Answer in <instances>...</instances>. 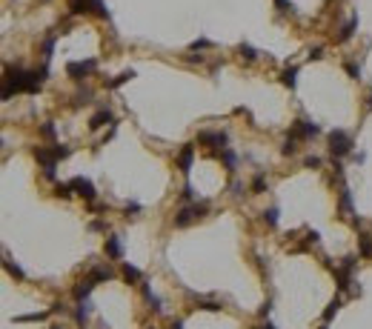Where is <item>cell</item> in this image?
Masks as SVG:
<instances>
[{
    "mask_svg": "<svg viewBox=\"0 0 372 329\" xmlns=\"http://www.w3.org/2000/svg\"><path fill=\"white\" fill-rule=\"evenodd\" d=\"M49 69L43 66L41 72H26L21 66H15V69H6V86H3V100H9L12 95H18V92H26V95H35V92H41L43 80H46Z\"/></svg>",
    "mask_w": 372,
    "mask_h": 329,
    "instance_id": "obj_1",
    "label": "cell"
},
{
    "mask_svg": "<svg viewBox=\"0 0 372 329\" xmlns=\"http://www.w3.org/2000/svg\"><path fill=\"white\" fill-rule=\"evenodd\" d=\"M329 155L335 160L352 155V135H346L343 129H332L329 132Z\"/></svg>",
    "mask_w": 372,
    "mask_h": 329,
    "instance_id": "obj_2",
    "label": "cell"
},
{
    "mask_svg": "<svg viewBox=\"0 0 372 329\" xmlns=\"http://www.w3.org/2000/svg\"><path fill=\"white\" fill-rule=\"evenodd\" d=\"M318 135H321V126L306 118H298L289 129V138H295V140H309V138H318Z\"/></svg>",
    "mask_w": 372,
    "mask_h": 329,
    "instance_id": "obj_3",
    "label": "cell"
},
{
    "mask_svg": "<svg viewBox=\"0 0 372 329\" xmlns=\"http://www.w3.org/2000/svg\"><path fill=\"white\" fill-rule=\"evenodd\" d=\"M95 69H98V60H72L66 66V75L72 80H83V78H89Z\"/></svg>",
    "mask_w": 372,
    "mask_h": 329,
    "instance_id": "obj_4",
    "label": "cell"
},
{
    "mask_svg": "<svg viewBox=\"0 0 372 329\" xmlns=\"http://www.w3.org/2000/svg\"><path fill=\"white\" fill-rule=\"evenodd\" d=\"M355 263H358V258H355V255H349V258H343V266H341V269H332V272H335V280H338V289H341V292L349 289Z\"/></svg>",
    "mask_w": 372,
    "mask_h": 329,
    "instance_id": "obj_5",
    "label": "cell"
},
{
    "mask_svg": "<svg viewBox=\"0 0 372 329\" xmlns=\"http://www.w3.org/2000/svg\"><path fill=\"white\" fill-rule=\"evenodd\" d=\"M72 183V189H75V195H81L83 200H95V195H98V192H95V183H92L89 178H75V180H69Z\"/></svg>",
    "mask_w": 372,
    "mask_h": 329,
    "instance_id": "obj_6",
    "label": "cell"
},
{
    "mask_svg": "<svg viewBox=\"0 0 372 329\" xmlns=\"http://www.w3.org/2000/svg\"><path fill=\"white\" fill-rule=\"evenodd\" d=\"M175 163H178V169H181L183 175H189L192 163H195V146H192V143L181 146V152H178V158H175Z\"/></svg>",
    "mask_w": 372,
    "mask_h": 329,
    "instance_id": "obj_7",
    "label": "cell"
},
{
    "mask_svg": "<svg viewBox=\"0 0 372 329\" xmlns=\"http://www.w3.org/2000/svg\"><path fill=\"white\" fill-rule=\"evenodd\" d=\"M198 143H201V146H221V149H226L229 138H226V132H201V135H198Z\"/></svg>",
    "mask_w": 372,
    "mask_h": 329,
    "instance_id": "obj_8",
    "label": "cell"
},
{
    "mask_svg": "<svg viewBox=\"0 0 372 329\" xmlns=\"http://www.w3.org/2000/svg\"><path fill=\"white\" fill-rule=\"evenodd\" d=\"M106 123H115V115H112L109 109H101V112H95V115L89 118V129L98 132V129H103Z\"/></svg>",
    "mask_w": 372,
    "mask_h": 329,
    "instance_id": "obj_9",
    "label": "cell"
},
{
    "mask_svg": "<svg viewBox=\"0 0 372 329\" xmlns=\"http://www.w3.org/2000/svg\"><path fill=\"white\" fill-rule=\"evenodd\" d=\"M355 29H358V15H352V18L341 26V32L335 35V43H346V40H349L352 35H355Z\"/></svg>",
    "mask_w": 372,
    "mask_h": 329,
    "instance_id": "obj_10",
    "label": "cell"
},
{
    "mask_svg": "<svg viewBox=\"0 0 372 329\" xmlns=\"http://www.w3.org/2000/svg\"><path fill=\"white\" fill-rule=\"evenodd\" d=\"M192 220H198L195 218V212H192V206H181L178 215H175V229H186Z\"/></svg>",
    "mask_w": 372,
    "mask_h": 329,
    "instance_id": "obj_11",
    "label": "cell"
},
{
    "mask_svg": "<svg viewBox=\"0 0 372 329\" xmlns=\"http://www.w3.org/2000/svg\"><path fill=\"white\" fill-rule=\"evenodd\" d=\"M106 255H109L112 260L123 258V246H121V238H118V235H109V238H106Z\"/></svg>",
    "mask_w": 372,
    "mask_h": 329,
    "instance_id": "obj_12",
    "label": "cell"
},
{
    "mask_svg": "<svg viewBox=\"0 0 372 329\" xmlns=\"http://www.w3.org/2000/svg\"><path fill=\"white\" fill-rule=\"evenodd\" d=\"M95 286H98V283H95L92 278H83L81 283L75 286V300H89V295H92V289H95Z\"/></svg>",
    "mask_w": 372,
    "mask_h": 329,
    "instance_id": "obj_13",
    "label": "cell"
},
{
    "mask_svg": "<svg viewBox=\"0 0 372 329\" xmlns=\"http://www.w3.org/2000/svg\"><path fill=\"white\" fill-rule=\"evenodd\" d=\"M121 275H123L126 280H129V283H143V272L138 269V266H132V263H126V260L121 263Z\"/></svg>",
    "mask_w": 372,
    "mask_h": 329,
    "instance_id": "obj_14",
    "label": "cell"
},
{
    "mask_svg": "<svg viewBox=\"0 0 372 329\" xmlns=\"http://www.w3.org/2000/svg\"><path fill=\"white\" fill-rule=\"evenodd\" d=\"M89 312H92V303L89 300H78V309H75V323L78 326H86V320H89Z\"/></svg>",
    "mask_w": 372,
    "mask_h": 329,
    "instance_id": "obj_15",
    "label": "cell"
},
{
    "mask_svg": "<svg viewBox=\"0 0 372 329\" xmlns=\"http://www.w3.org/2000/svg\"><path fill=\"white\" fill-rule=\"evenodd\" d=\"M338 212H341L343 218L352 215V195H349V189H346V183H341V203H338Z\"/></svg>",
    "mask_w": 372,
    "mask_h": 329,
    "instance_id": "obj_16",
    "label": "cell"
},
{
    "mask_svg": "<svg viewBox=\"0 0 372 329\" xmlns=\"http://www.w3.org/2000/svg\"><path fill=\"white\" fill-rule=\"evenodd\" d=\"M281 83L289 86V89H295V83H298V66H286V69L281 72Z\"/></svg>",
    "mask_w": 372,
    "mask_h": 329,
    "instance_id": "obj_17",
    "label": "cell"
},
{
    "mask_svg": "<svg viewBox=\"0 0 372 329\" xmlns=\"http://www.w3.org/2000/svg\"><path fill=\"white\" fill-rule=\"evenodd\" d=\"M69 12H72V15H89V12H92V0H69Z\"/></svg>",
    "mask_w": 372,
    "mask_h": 329,
    "instance_id": "obj_18",
    "label": "cell"
},
{
    "mask_svg": "<svg viewBox=\"0 0 372 329\" xmlns=\"http://www.w3.org/2000/svg\"><path fill=\"white\" fill-rule=\"evenodd\" d=\"M143 298H146V303H149V306H152L155 312H161V309H163L161 298H158V295H155V292L149 289V283H143Z\"/></svg>",
    "mask_w": 372,
    "mask_h": 329,
    "instance_id": "obj_19",
    "label": "cell"
},
{
    "mask_svg": "<svg viewBox=\"0 0 372 329\" xmlns=\"http://www.w3.org/2000/svg\"><path fill=\"white\" fill-rule=\"evenodd\" d=\"M358 255L361 258H372V235H361L358 238Z\"/></svg>",
    "mask_w": 372,
    "mask_h": 329,
    "instance_id": "obj_20",
    "label": "cell"
},
{
    "mask_svg": "<svg viewBox=\"0 0 372 329\" xmlns=\"http://www.w3.org/2000/svg\"><path fill=\"white\" fill-rule=\"evenodd\" d=\"M192 298H195V303H198L201 309H206V312H218V309H221V303L212 300V298H203V295H192Z\"/></svg>",
    "mask_w": 372,
    "mask_h": 329,
    "instance_id": "obj_21",
    "label": "cell"
},
{
    "mask_svg": "<svg viewBox=\"0 0 372 329\" xmlns=\"http://www.w3.org/2000/svg\"><path fill=\"white\" fill-rule=\"evenodd\" d=\"M3 263H6V272H9V275H15L18 280H23V278H26V272H23L21 266H18V263H15V260L9 258V255H3Z\"/></svg>",
    "mask_w": 372,
    "mask_h": 329,
    "instance_id": "obj_22",
    "label": "cell"
},
{
    "mask_svg": "<svg viewBox=\"0 0 372 329\" xmlns=\"http://www.w3.org/2000/svg\"><path fill=\"white\" fill-rule=\"evenodd\" d=\"M89 278L98 283V280H109V278H115V272H112L109 266H98V269H92V272H89Z\"/></svg>",
    "mask_w": 372,
    "mask_h": 329,
    "instance_id": "obj_23",
    "label": "cell"
},
{
    "mask_svg": "<svg viewBox=\"0 0 372 329\" xmlns=\"http://www.w3.org/2000/svg\"><path fill=\"white\" fill-rule=\"evenodd\" d=\"M221 158H223V163H226V172H232V175H235V169H238V158H235V152H232V149H223Z\"/></svg>",
    "mask_w": 372,
    "mask_h": 329,
    "instance_id": "obj_24",
    "label": "cell"
},
{
    "mask_svg": "<svg viewBox=\"0 0 372 329\" xmlns=\"http://www.w3.org/2000/svg\"><path fill=\"white\" fill-rule=\"evenodd\" d=\"M132 78H135V72L126 69V72H121V75H118L115 80H109L106 86H109V89H118V86H123V83H126V80H132Z\"/></svg>",
    "mask_w": 372,
    "mask_h": 329,
    "instance_id": "obj_25",
    "label": "cell"
},
{
    "mask_svg": "<svg viewBox=\"0 0 372 329\" xmlns=\"http://www.w3.org/2000/svg\"><path fill=\"white\" fill-rule=\"evenodd\" d=\"M252 192H255V195L266 192V175H263V172H258V175H255V180H252Z\"/></svg>",
    "mask_w": 372,
    "mask_h": 329,
    "instance_id": "obj_26",
    "label": "cell"
},
{
    "mask_svg": "<svg viewBox=\"0 0 372 329\" xmlns=\"http://www.w3.org/2000/svg\"><path fill=\"white\" fill-rule=\"evenodd\" d=\"M55 195H58V198H72L75 189H72V183H61V180H58V183H55Z\"/></svg>",
    "mask_w": 372,
    "mask_h": 329,
    "instance_id": "obj_27",
    "label": "cell"
},
{
    "mask_svg": "<svg viewBox=\"0 0 372 329\" xmlns=\"http://www.w3.org/2000/svg\"><path fill=\"white\" fill-rule=\"evenodd\" d=\"M295 152H298V140L286 135V140H283V146H281V155H286V158H289V155H295Z\"/></svg>",
    "mask_w": 372,
    "mask_h": 329,
    "instance_id": "obj_28",
    "label": "cell"
},
{
    "mask_svg": "<svg viewBox=\"0 0 372 329\" xmlns=\"http://www.w3.org/2000/svg\"><path fill=\"white\" fill-rule=\"evenodd\" d=\"M261 215H263V223H266V226H272V229L278 226V209H263Z\"/></svg>",
    "mask_w": 372,
    "mask_h": 329,
    "instance_id": "obj_29",
    "label": "cell"
},
{
    "mask_svg": "<svg viewBox=\"0 0 372 329\" xmlns=\"http://www.w3.org/2000/svg\"><path fill=\"white\" fill-rule=\"evenodd\" d=\"M338 309H341V298H332V300H329V306L323 309V320H332V315H335Z\"/></svg>",
    "mask_w": 372,
    "mask_h": 329,
    "instance_id": "obj_30",
    "label": "cell"
},
{
    "mask_svg": "<svg viewBox=\"0 0 372 329\" xmlns=\"http://www.w3.org/2000/svg\"><path fill=\"white\" fill-rule=\"evenodd\" d=\"M92 12L98 15V18H103V20H109V9L103 6V0H92Z\"/></svg>",
    "mask_w": 372,
    "mask_h": 329,
    "instance_id": "obj_31",
    "label": "cell"
},
{
    "mask_svg": "<svg viewBox=\"0 0 372 329\" xmlns=\"http://www.w3.org/2000/svg\"><path fill=\"white\" fill-rule=\"evenodd\" d=\"M238 52H241V58H243V60H249V63H252L255 58H258V52L252 49L249 43H241V46H238Z\"/></svg>",
    "mask_w": 372,
    "mask_h": 329,
    "instance_id": "obj_32",
    "label": "cell"
},
{
    "mask_svg": "<svg viewBox=\"0 0 372 329\" xmlns=\"http://www.w3.org/2000/svg\"><path fill=\"white\" fill-rule=\"evenodd\" d=\"M46 315H49V312H29V315H18V323H26V320H43L46 318Z\"/></svg>",
    "mask_w": 372,
    "mask_h": 329,
    "instance_id": "obj_33",
    "label": "cell"
},
{
    "mask_svg": "<svg viewBox=\"0 0 372 329\" xmlns=\"http://www.w3.org/2000/svg\"><path fill=\"white\" fill-rule=\"evenodd\" d=\"M321 163L323 160L318 158V155H306V158H303V166H306V169H321Z\"/></svg>",
    "mask_w": 372,
    "mask_h": 329,
    "instance_id": "obj_34",
    "label": "cell"
},
{
    "mask_svg": "<svg viewBox=\"0 0 372 329\" xmlns=\"http://www.w3.org/2000/svg\"><path fill=\"white\" fill-rule=\"evenodd\" d=\"M343 69L349 72V78H352V80H361V69H358V63L346 60V63H343Z\"/></svg>",
    "mask_w": 372,
    "mask_h": 329,
    "instance_id": "obj_35",
    "label": "cell"
},
{
    "mask_svg": "<svg viewBox=\"0 0 372 329\" xmlns=\"http://www.w3.org/2000/svg\"><path fill=\"white\" fill-rule=\"evenodd\" d=\"M52 49H55V35L43 40V60H46V63H49V58H52Z\"/></svg>",
    "mask_w": 372,
    "mask_h": 329,
    "instance_id": "obj_36",
    "label": "cell"
},
{
    "mask_svg": "<svg viewBox=\"0 0 372 329\" xmlns=\"http://www.w3.org/2000/svg\"><path fill=\"white\" fill-rule=\"evenodd\" d=\"M275 6H278L281 15H295V6H292L289 0H275Z\"/></svg>",
    "mask_w": 372,
    "mask_h": 329,
    "instance_id": "obj_37",
    "label": "cell"
},
{
    "mask_svg": "<svg viewBox=\"0 0 372 329\" xmlns=\"http://www.w3.org/2000/svg\"><path fill=\"white\" fill-rule=\"evenodd\" d=\"M192 212H195V218H206V212H209V206H206V203H198V200H195V203H192Z\"/></svg>",
    "mask_w": 372,
    "mask_h": 329,
    "instance_id": "obj_38",
    "label": "cell"
},
{
    "mask_svg": "<svg viewBox=\"0 0 372 329\" xmlns=\"http://www.w3.org/2000/svg\"><path fill=\"white\" fill-rule=\"evenodd\" d=\"M181 200H189V203H195V189H192V183H189V180H186V183H183Z\"/></svg>",
    "mask_w": 372,
    "mask_h": 329,
    "instance_id": "obj_39",
    "label": "cell"
},
{
    "mask_svg": "<svg viewBox=\"0 0 372 329\" xmlns=\"http://www.w3.org/2000/svg\"><path fill=\"white\" fill-rule=\"evenodd\" d=\"M52 149H55V155H58V160H63V158H69V155H72V149H69V146H63V143H55Z\"/></svg>",
    "mask_w": 372,
    "mask_h": 329,
    "instance_id": "obj_40",
    "label": "cell"
},
{
    "mask_svg": "<svg viewBox=\"0 0 372 329\" xmlns=\"http://www.w3.org/2000/svg\"><path fill=\"white\" fill-rule=\"evenodd\" d=\"M41 135L43 138H49V140H55V123H52V120H46V123L41 126Z\"/></svg>",
    "mask_w": 372,
    "mask_h": 329,
    "instance_id": "obj_41",
    "label": "cell"
},
{
    "mask_svg": "<svg viewBox=\"0 0 372 329\" xmlns=\"http://www.w3.org/2000/svg\"><path fill=\"white\" fill-rule=\"evenodd\" d=\"M89 98H92V89H81L75 100H78V106H81V103H89Z\"/></svg>",
    "mask_w": 372,
    "mask_h": 329,
    "instance_id": "obj_42",
    "label": "cell"
},
{
    "mask_svg": "<svg viewBox=\"0 0 372 329\" xmlns=\"http://www.w3.org/2000/svg\"><path fill=\"white\" fill-rule=\"evenodd\" d=\"M212 43L206 38H201V40H195V43H192V52H198V49H209Z\"/></svg>",
    "mask_w": 372,
    "mask_h": 329,
    "instance_id": "obj_43",
    "label": "cell"
},
{
    "mask_svg": "<svg viewBox=\"0 0 372 329\" xmlns=\"http://www.w3.org/2000/svg\"><path fill=\"white\" fill-rule=\"evenodd\" d=\"M141 209H143L141 203H126V218H129V215H132V218H135V215H138V212H141Z\"/></svg>",
    "mask_w": 372,
    "mask_h": 329,
    "instance_id": "obj_44",
    "label": "cell"
},
{
    "mask_svg": "<svg viewBox=\"0 0 372 329\" xmlns=\"http://www.w3.org/2000/svg\"><path fill=\"white\" fill-rule=\"evenodd\" d=\"M232 195H235V198H241V195H243V183H241V180H232Z\"/></svg>",
    "mask_w": 372,
    "mask_h": 329,
    "instance_id": "obj_45",
    "label": "cell"
},
{
    "mask_svg": "<svg viewBox=\"0 0 372 329\" xmlns=\"http://www.w3.org/2000/svg\"><path fill=\"white\" fill-rule=\"evenodd\" d=\"M323 58V46H315V49L309 52V60H321Z\"/></svg>",
    "mask_w": 372,
    "mask_h": 329,
    "instance_id": "obj_46",
    "label": "cell"
},
{
    "mask_svg": "<svg viewBox=\"0 0 372 329\" xmlns=\"http://www.w3.org/2000/svg\"><path fill=\"white\" fill-rule=\"evenodd\" d=\"M89 229H92V232H103V229H106V223H103V220H92Z\"/></svg>",
    "mask_w": 372,
    "mask_h": 329,
    "instance_id": "obj_47",
    "label": "cell"
},
{
    "mask_svg": "<svg viewBox=\"0 0 372 329\" xmlns=\"http://www.w3.org/2000/svg\"><path fill=\"white\" fill-rule=\"evenodd\" d=\"M169 329H183V318H175V320L169 323Z\"/></svg>",
    "mask_w": 372,
    "mask_h": 329,
    "instance_id": "obj_48",
    "label": "cell"
},
{
    "mask_svg": "<svg viewBox=\"0 0 372 329\" xmlns=\"http://www.w3.org/2000/svg\"><path fill=\"white\" fill-rule=\"evenodd\" d=\"M269 309H272V303H269V300H266V303H263V306H261V315H263V318L269 315Z\"/></svg>",
    "mask_w": 372,
    "mask_h": 329,
    "instance_id": "obj_49",
    "label": "cell"
},
{
    "mask_svg": "<svg viewBox=\"0 0 372 329\" xmlns=\"http://www.w3.org/2000/svg\"><path fill=\"white\" fill-rule=\"evenodd\" d=\"M366 100H369V103H366V109L372 112V92H369V98H366Z\"/></svg>",
    "mask_w": 372,
    "mask_h": 329,
    "instance_id": "obj_50",
    "label": "cell"
},
{
    "mask_svg": "<svg viewBox=\"0 0 372 329\" xmlns=\"http://www.w3.org/2000/svg\"><path fill=\"white\" fill-rule=\"evenodd\" d=\"M266 329H275V326H272V323H266Z\"/></svg>",
    "mask_w": 372,
    "mask_h": 329,
    "instance_id": "obj_51",
    "label": "cell"
},
{
    "mask_svg": "<svg viewBox=\"0 0 372 329\" xmlns=\"http://www.w3.org/2000/svg\"><path fill=\"white\" fill-rule=\"evenodd\" d=\"M49 329H61V326H49Z\"/></svg>",
    "mask_w": 372,
    "mask_h": 329,
    "instance_id": "obj_52",
    "label": "cell"
},
{
    "mask_svg": "<svg viewBox=\"0 0 372 329\" xmlns=\"http://www.w3.org/2000/svg\"><path fill=\"white\" fill-rule=\"evenodd\" d=\"M321 329H326V326H321Z\"/></svg>",
    "mask_w": 372,
    "mask_h": 329,
    "instance_id": "obj_53",
    "label": "cell"
},
{
    "mask_svg": "<svg viewBox=\"0 0 372 329\" xmlns=\"http://www.w3.org/2000/svg\"><path fill=\"white\" fill-rule=\"evenodd\" d=\"M149 329H155V326H149Z\"/></svg>",
    "mask_w": 372,
    "mask_h": 329,
    "instance_id": "obj_54",
    "label": "cell"
}]
</instances>
